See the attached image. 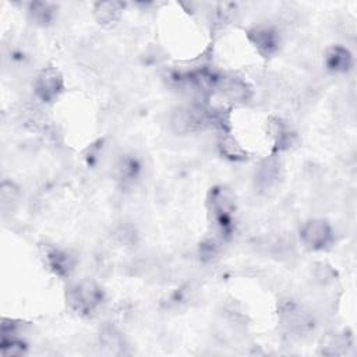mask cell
<instances>
[{"label":"cell","instance_id":"1","mask_svg":"<svg viewBox=\"0 0 357 357\" xmlns=\"http://www.w3.org/2000/svg\"><path fill=\"white\" fill-rule=\"evenodd\" d=\"M208 209L212 215L216 234L225 238L231 230V218L236 211L234 194L226 187H213L208 195Z\"/></svg>","mask_w":357,"mask_h":357},{"label":"cell","instance_id":"2","mask_svg":"<svg viewBox=\"0 0 357 357\" xmlns=\"http://www.w3.org/2000/svg\"><path fill=\"white\" fill-rule=\"evenodd\" d=\"M66 298L73 311L81 315H89L100 305L103 291L96 282L84 279L67 289Z\"/></svg>","mask_w":357,"mask_h":357},{"label":"cell","instance_id":"3","mask_svg":"<svg viewBox=\"0 0 357 357\" xmlns=\"http://www.w3.org/2000/svg\"><path fill=\"white\" fill-rule=\"evenodd\" d=\"M300 238L307 248L319 251L333 243V230L324 219H310L300 227Z\"/></svg>","mask_w":357,"mask_h":357},{"label":"cell","instance_id":"4","mask_svg":"<svg viewBox=\"0 0 357 357\" xmlns=\"http://www.w3.org/2000/svg\"><path fill=\"white\" fill-rule=\"evenodd\" d=\"M64 82L60 71L56 67L43 68L35 78L33 91L39 100L43 103H50L59 98L63 92Z\"/></svg>","mask_w":357,"mask_h":357},{"label":"cell","instance_id":"5","mask_svg":"<svg viewBox=\"0 0 357 357\" xmlns=\"http://www.w3.org/2000/svg\"><path fill=\"white\" fill-rule=\"evenodd\" d=\"M282 325L294 335H303L312 328V317L303 307L287 303L280 310Z\"/></svg>","mask_w":357,"mask_h":357},{"label":"cell","instance_id":"6","mask_svg":"<svg viewBox=\"0 0 357 357\" xmlns=\"http://www.w3.org/2000/svg\"><path fill=\"white\" fill-rule=\"evenodd\" d=\"M248 40L264 57H271L279 49V35L269 25H257L247 32Z\"/></svg>","mask_w":357,"mask_h":357},{"label":"cell","instance_id":"7","mask_svg":"<svg viewBox=\"0 0 357 357\" xmlns=\"http://www.w3.org/2000/svg\"><path fill=\"white\" fill-rule=\"evenodd\" d=\"M215 88H218L222 95L233 103H245L252 96L251 86L247 84V81L237 75L219 78Z\"/></svg>","mask_w":357,"mask_h":357},{"label":"cell","instance_id":"8","mask_svg":"<svg viewBox=\"0 0 357 357\" xmlns=\"http://www.w3.org/2000/svg\"><path fill=\"white\" fill-rule=\"evenodd\" d=\"M282 177V163L279 159L271 156L265 159L255 172V185L259 190L273 188Z\"/></svg>","mask_w":357,"mask_h":357},{"label":"cell","instance_id":"9","mask_svg":"<svg viewBox=\"0 0 357 357\" xmlns=\"http://www.w3.org/2000/svg\"><path fill=\"white\" fill-rule=\"evenodd\" d=\"M325 66L331 73L335 74H343L347 73L353 64V57L349 49L343 46H332L325 53Z\"/></svg>","mask_w":357,"mask_h":357},{"label":"cell","instance_id":"10","mask_svg":"<svg viewBox=\"0 0 357 357\" xmlns=\"http://www.w3.org/2000/svg\"><path fill=\"white\" fill-rule=\"evenodd\" d=\"M268 134L273 139V151L280 152L290 148L293 142V132L289 130L286 123L279 117H271L268 120Z\"/></svg>","mask_w":357,"mask_h":357},{"label":"cell","instance_id":"11","mask_svg":"<svg viewBox=\"0 0 357 357\" xmlns=\"http://www.w3.org/2000/svg\"><path fill=\"white\" fill-rule=\"evenodd\" d=\"M46 261L50 269L59 276H67L75 265V258L66 250L52 248L46 254Z\"/></svg>","mask_w":357,"mask_h":357},{"label":"cell","instance_id":"12","mask_svg":"<svg viewBox=\"0 0 357 357\" xmlns=\"http://www.w3.org/2000/svg\"><path fill=\"white\" fill-rule=\"evenodd\" d=\"M123 11V4L119 1H102L96 3L93 15L100 25L110 26L116 24Z\"/></svg>","mask_w":357,"mask_h":357},{"label":"cell","instance_id":"13","mask_svg":"<svg viewBox=\"0 0 357 357\" xmlns=\"http://www.w3.org/2000/svg\"><path fill=\"white\" fill-rule=\"evenodd\" d=\"M218 148H219V152L225 158H227L230 160H234V162L245 160L247 156H248L247 151L229 132H222V135H220V138L218 141Z\"/></svg>","mask_w":357,"mask_h":357},{"label":"cell","instance_id":"14","mask_svg":"<svg viewBox=\"0 0 357 357\" xmlns=\"http://www.w3.org/2000/svg\"><path fill=\"white\" fill-rule=\"evenodd\" d=\"M116 172H117V178L123 183V184H130L134 181V178L138 176L139 172V165L135 159H132L131 156H123L117 166H116Z\"/></svg>","mask_w":357,"mask_h":357},{"label":"cell","instance_id":"15","mask_svg":"<svg viewBox=\"0 0 357 357\" xmlns=\"http://www.w3.org/2000/svg\"><path fill=\"white\" fill-rule=\"evenodd\" d=\"M29 14L32 17V20L39 24V25H46L53 20V7L49 3H42V1H36L31 4L29 8Z\"/></svg>","mask_w":357,"mask_h":357},{"label":"cell","instance_id":"16","mask_svg":"<svg viewBox=\"0 0 357 357\" xmlns=\"http://www.w3.org/2000/svg\"><path fill=\"white\" fill-rule=\"evenodd\" d=\"M222 237L215 234L213 237L205 238L201 245H199V255L204 261H212L216 258L220 252V245H222Z\"/></svg>","mask_w":357,"mask_h":357},{"label":"cell","instance_id":"17","mask_svg":"<svg viewBox=\"0 0 357 357\" xmlns=\"http://www.w3.org/2000/svg\"><path fill=\"white\" fill-rule=\"evenodd\" d=\"M349 346V340L347 337L342 336V335H336L333 336L325 346H322V353L324 354H344Z\"/></svg>","mask_w":357,"mask_h":357}]
</instances>
